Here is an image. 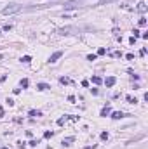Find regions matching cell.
I'll use <instances>...</instances> for the list:
<instances>
[{
	"instance_id": "cell-9",
	"label": "cell",
	"mask_w": 148,
	"mask_h": 149,
	"mask_svg": "<svg viewBox=\"0 0 148 149\" xmlns=\"http://www.w3.org/2000/svg\"><path fill=\"white\" fill-rule=\"evenodd\" d=\"M110 113H112V108H110V106H105L101 109V116H108Z\"/></svg>"
},
{
	"instance_id": "cell-10",
	"label": "cell",
	"mask_w": 148,
	"mask_h": 149,
	"mask_svg": "<svg viewBox=\"0 0 148 149\" xmlns=\"http://www.w3.org/2000/svg\"><path fill=\"white\" fill-rule=\"evenodd\" d=\"M73 140H75V137H64L63 139V146H70Z\"/></svg>"
},
{
	"instance_id": "cell-21",
	"label": "cell",
	"mask_w": 148,
	"mask_h": 149,
	"mask_svg": "<svg viewBox=\"0 0 148 149\" xmlns=\"http://www.w3.org/2000/svg\"><path fill=\"white\" fill-rule=\"evenodd\" d=\"M134 42H136V38H134V36H131V38H129V43H131V45H134Z\"/></svg>"
},
{
	"instance_id": "cell-5",
	"label": "cell",
	"mask_w": 148,
	"mask_h": 149,
	"mask_svg": "<svg viewBox=\"0 0 148 149\" xmlns=\"http://www.w3.org/2000/svg\"><path fill=\"white\" fill-rule=\"evenodd\" d=\"M124 116H127V115H124L122 111H115V113H112V118H113V120H120V118H124Z\"/></svg>"
},
{
	"instance_id": "cell-8",
	"label": "cell",
	"mask_w": 148,
	"mask_h": 149,
	"mask_svg": "<svg viewBox=\"0 0 148 149\" xmlns=\"http://www.w3.org/2000/svg\"><path fill=\"white\" fill-rule=\"evenodd\" d=\"M37 88H39V90H49V85L47 83H44V81H40V83H37Z\"/></svg>"
},
{
	"instance_id": "cell-18",
	"label": "cell",
	"mask_w": 148,
	"mask_h": 149,
	"mask_svg": "<svg viewBox=\"0 0 148 149\" xmlns=\"http://www.w3.org/2000/svg\"><path fill=\"white\" fill-rule=\"evenodd\" d=\"M139 26H146V19H145V17L139 19Z\"/></svg>"
},
{
	"instance_id": "cell-2",
	"label": "cell",
	"mask_w": 148,
	"mask_h": 149,
	"mask_svg": "<svg viewBox=\"0 0 148 149\" xmlns=\"http://www.w3.org/2000/svg\"><path fill=\"white\" fill-rule=\"evenodd\" d=\"M19 11H23V5H18V4H9L7 7H4V11L2 14H14V12H19Z\"/></svg>"
},
{
	"instance_id": "cell-3",
	"label": "cell",
	"mask_w": 148,
	"mask_h": 149,
	"mask_svg": "<svg viewBox=\"0 0 148 149\" xmlns=\"http://www.w3.org/2000/svg\"><path fill=\"white\" fill-rule=\"evenodd\" d=\"M61 56H63V52H61V50H56L54 54L49 57V61H47V63H56V61H58V59L61 57Z\"/></svg>"
},
{
	"instance_id": "cell-19",
	"label": "cell",
	"mask_w": 148,
	"mask_h": 149,
	"mask_svg": "<svg viewBox=\"0 0 148 149\" xmlns=\"http://www.w3.org/2000/svg\"><path fill=\"white\" fill-rule=\"evenodd\" d=\"M44 137H45V139H49V137H52V132H45V133H44Z\"/></svg>"
},
{
	"instance_id": "cell-4",
	"label": "cell",
	"mask_w": 148,
	"mask_h": 149,
	"mask_svg": "<svg viewBox=\"0 0 148 149\" xmlns=\"http://www.w3.org/2000/svg\"><path fill=\"white\" fill-rule=\"evenodd\" d=\"M117 83V78L115 76H108V78H105V85L106 87H113Z\"/></svg>"
},
{
	"instance_id": "cell-6",
	"label": "cell",
	"mask_w": 148,
	"mask_h": 149,
	"mask_svg": "<svg viewBox=\"0 0 148 149\" xmlns=\"http://www.w3.org/2000/svg\"><path fill=\"white\" fill-rule=\"evenodd\" d=\"M28 115L32 116V118H39V116H42V113H40L39 109H30V113H28Z\"/></svg>"
},
{
	"instance_id": "cell-7",
	"label": "cell",
	"mask_w": 148,
	"mask_h": 149,
	"mask_svg": "<svg viewBox=\"0 0 148 149\" xmlns=\"http://www.w3.org/2000/svg\"><path fill=\"white\" fill-rule=\"evenodd\" d=\"M136 11H138V12H146V4H145V2H139L138 7H136Z\"/></svg>"
},
{
	"instance_id": "cell-11",
	"label": "cell",
	"mask_w": 148,
	"mask_h": 149,
	"mask_svg": "<svg viewBox=\"0 0 148 149\" xmlns=\"http://www.w3.org/2000/svg\"><path fill=\"white\" fill-rule=\"evenodd\" d=\"M125 99H127V102H129V104H136V102H138V99H136V97H132V95H127Z\"/></svg>"
},
{
	"instance_id": "cell-12",
	"label": "cell",
	"mask_w": 148,
	"mask_h": 149,
	"mask_svg": "<svg viewBox=\"0 0 148 149\" xmlns=\"http://www.w3.org/2000/svg\"><path fill=\"white\" fill-rule=\"evenodd\" d=\"M92 83H94V85H99V83H103V80H101L99 76H92Z\"/></svg>"
},
{
	"instance_id": "cell-16",
	"label": "cell",
	"mask_w": 148,
	"mask_h": 149,
	"mask_svg": "<svg viewBox=\"0 0 148 149\" xmlns=\"http://www.w3.org/2000/svg\"><path fill=\"white\" fill-rule=\"evenodd\" d=\"M105 54H106V49H103V47L98 49V56H105Z\"/></svg>"
},
{
	"instance_id": "cell-17",
	"label": "cell",
	"mask_w": 148,
	"mask_h": 149,
	"mask_svg": "<svg viewBox=\"0 0 148 149\" xmlns=\"http://www.w3.org/2000/svg\"><path fill=\"white\" fill-rule=\"evenodd\" d=\"M28 83H30V81H28L26 78H25V80H21V87H23V88H26V87H28Z\"/></svg>"
},
{
	"instance_id": "cell-15",
	"label": "cell",
	"mask_w": 148,
	"mask_h": 149,
	"mask_svg": "<svg viewBox=\"0 0 148 149\" xmlns=\"http://www.w3.org/2000/svg\"><path fill=\"white\" fill-rule=\"evenodd\" d=\"M96 57H98L96 54H89V56H87V61H96Z\"/></svg>"
},
{
	"instance_id": "cell-13",
	"label": "cell",
	"mask_w": 148,
	"mask_h": 149,
	"mask_svg": "<svg viewBox=\"0 0 148 149\" xmlns=\"http://www.w3.org/2000/svg\"><path fill=\"white\" fill-rule=\"evenodd\" d=\"M30 61H32V57H30V56H23V57H21V63H25V64H28Z\"/></svg>"
},
{
	"instance_id": "cell-1",
	"label": "cell",
	"mask_w": 148,
	"mask_h": 149,
	"mask_svg": "<svg viewBox=\"0 0 148 149\" xmlns=\"http://www.w3.org/2000/svg\"><path fill=\"white\" fill-rule=\"evenodd\" d=\"M58 33L59 35H75V33H80V28H77V26H64V28H59Z\"/></svg>"
},
{
	"instance_id": "cell-22",
	"label": "cell",
	"mask_w": 148,
	"mask_h": 149,
	"mask_svg": "<svg viewBox=\"0 0 148 149\" xmlns=\"http://www.w3.org/2000/svg\"><path fill=\"white\" fill-rule=\"evenodd\" d=\"M59 81H61V83H68L70 80H68V78H59Z\"/></svg>"
},
{
	"instance_id": "cell-20",
	"label": "cell",
	"mask_w": 148,
	"mask_h": 149,
	"mask_svg": "<svg viewBox=\"0 0 148 149\" xmlns=\"http://www.w3.org/2000/svg\"><path fill=\"white\" fill-rule=\"evenodd\" d=\"M139 33H141L139 29H134V35H132V36H134V38H138V36H139Z\"/></svg>"
},
{
	"instance_id": "cell-23",
	"label": "cell",
	"mask_w": 148,
	"mask_h": 149,
	"mask_svg": "<svg viewBox=\"0 0 148 149\" xmlns=\"http://www.w3.org/2000/svg\"><path fill=\"white\" fill-rule=\"evenodd\" d=\"M2 149H9V147H2Z\"/></svg>"
},
{
	"instance_id": "cell-14",
	"label": "cell",
	"mask_w": 148,
	"mask_h": 149,
	"mask_svg": "<svg viewBox=\"0 0 148 149\" xmlns=\"http://www.w3.org/2000/svg\"><path fill=\"white\" fill-rule=\"evenodd\" d=\"M101 140H108V132H101Z\"/></svg>"
}]
</instances>
